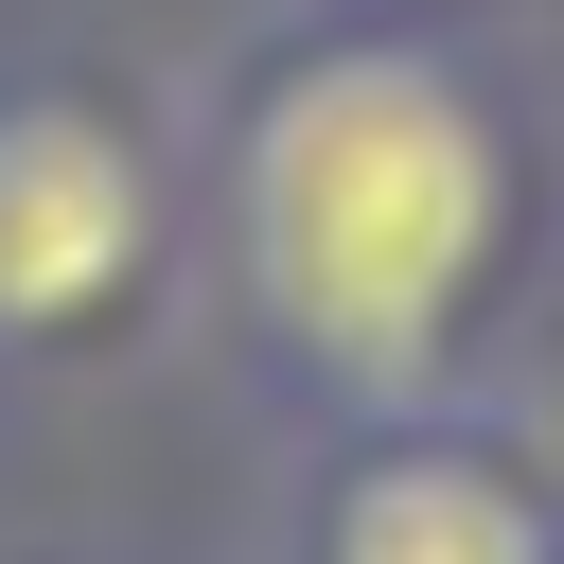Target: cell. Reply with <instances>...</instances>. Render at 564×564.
<instances>
[{"instance_id":"1","label":"cell","mask_w":564,"mask_h":564,"mask_svg":"<svg viewBox=\"0 0 564 564\" xmlns=\"http://www.w3.org/2000/svg\"><path fill=\"white\" fill-rule=\"evenodd\" d=\"M529 159L494 70L441 18H300L212 88L194 141V229L212 282L247 317V352L282 388H317L335 423H405L458 388L494 264H511Z\"/></svg>"},{"instance_id":"2","label":"cell","mask_w":564,"mask_h":564,"mask_svg":"<svg viewBox=\"0 0 564 564\" xmlns=\"http://www.w3.org/2000/svg\"><path fill=\"white\" fill-rule=\"evenodd\" d=\"M159 264H176L159 123L70 53H0V370H70L141 335Z\"/></svg>"},{"instance_id":"3","label":"cell","mask_w":564,"mask_h":564,"mask_svg":"<svg viewBox=\"0 0 564 564\" xmlns=\"http://www.w3.org/2000/svg\"><path fill=\"white\" fill-rule=\"evenodd\" d=\"M300 564H564V511L529 458H494L476 423L405 405V423H335L300 476Z\"/></svg>"},{"instance_id":"4","label":"cell","mask_w":564,"mask_h":564,"mask_svg":"<svg viewBox=\"0 0 564 564\" xmlns=\"http://www.w3.org/2000/svg\"><path fill=\"white\" fill-rule=\"evenodd\" d=\"M352 18H441V0H352Z\"/></svg>"},{"instance_id":"5","label":"cell","mask_w":564,"mask_h":564,"mask_svg":"<svg viewBox=\"0 0 564 564\" xmlns=\"http://www.w3.org/2000/svg\"><path fill=\"white\" fill-rule=\"evenodd\" d=\"M18 564H70V546H18Z\"/></svg>"}]
</instances>
